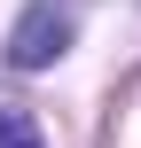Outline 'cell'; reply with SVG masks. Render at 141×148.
<instances>
[{
	"instance_id": "6da1fadb",
	"label": "cell",
	"mask_w": 141,
	"mask_h": 148,
	"mask_svg": "<svg viewBox=\"0 0 141 148\" xmlns=\"http://www.w3.org/2000/svg\"><path fill=\"white\" fill-rule=\"evenodd\" d=\"M71 47V16L55 0H31L16 23H8V70H55Z\"/></svg>"
},
{
	"instance_id": "7a4b0ae2",
	"label": "cell",
	"mask_w": 141,
	"mask_h": 148,
	"mask_svg": "<svg viewBox=\"0 0 141 148\" xmlns=\"http://www.w3.org/2000/svg\"><path fill=\"white\" fill-rule=\"evenodd\" d=\"M0 148H47L39 140V117L31 109H0Z\"/></svg>"
}]
</instances>
